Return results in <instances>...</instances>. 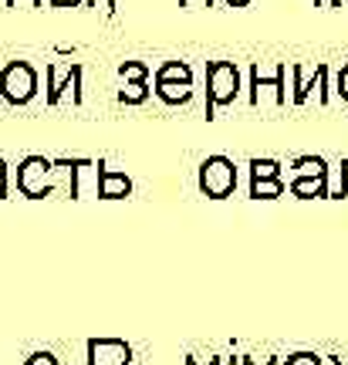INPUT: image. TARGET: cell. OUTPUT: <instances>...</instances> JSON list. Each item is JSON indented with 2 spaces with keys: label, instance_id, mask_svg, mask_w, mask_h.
<instances>
[{
  "label": "cell",
  "instance_id": "obj_1",
  "mask_svg": "<svg viewBox=\"0 0 348 365\" xmlns=\"http://www.w3.org/2000/svg\"><path fill=\"white\" fill-rule=\"evenodd\" d=\"M213 75H217L213 98H230L233 91H237V71H233L230 65H217V68H213Z\"/></svg>",
  "mask_w": 348,
  "mask_h": 365
},
{
  "label": "cell",
  "instance_id": "obj_2",
  "mask_svg": "<svg viewBox=\"0 0 348 365\" xmlns=\"http://www.w3.org/2000/svg\"><path fill=\"white\" fill-rule=\"evenodd\" d=\"M342 91H345V98H348V68L342 71Z\"/></svg>",
  "mask_w": 348,
  "mask_h": 365
}]
</instances>
